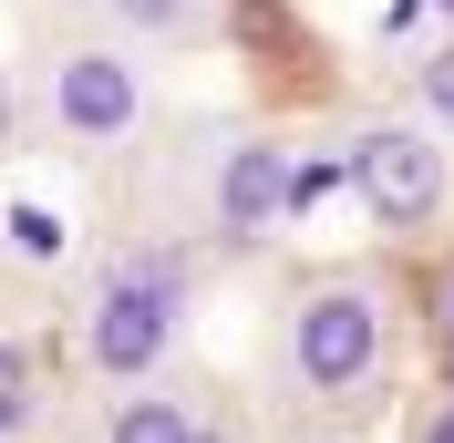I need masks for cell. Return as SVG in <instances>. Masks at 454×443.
I'll list each match as a JSON object with an SVG mask.
<instances>
[{
  "instance_id": "obj_1",
  "label": "cell",
  "mask_w": 454,
  "mask_h": 443,
  "mask_svg": "<svg viewBox=\"0 0 454 443\" xmlns=\"http://www.w3.org/2000/svg\"><path fill=\"white\" fill-rule=\"evenodd\" d=\"M403 371V299L372 268H310L269 309V392L300 423H372Z\"/></svg>"
},
{
  "instance_id": "obj_2",
  "label": "cell",
  "mask_w": 454,
  "mask_h": 443,
  "mask_svg": "<svg viewBox=\"0 0 454 443\" xmlns=\"http://www.w3.org/2000/svg\"><path fill=\"white\" fill-rule=\"evenodd\" d=\"M176 340H186V268L155 248H124L93 268L83 289V371L104 392H135V382H166Z\"/></svg>"
},
{
  "instance_id": "obj_3",
  "label": "cell",
  "mask_w": 454,
  "mask_h": 443,
  "mask_svg": "<svg viewBox=\"0 0 454 443\" xmlns=\"http://www.w3.org/2000/svg\"><path fill=\"white\" fill-rule=\"evenodd\" d=\"M31 104H42V135L73 144V155H124L145 135V52L114 42V31H62L52 52L31 62Z\"/></svg>"
},
{
  "instance_id": "obj_4",
  "label": "cell",
  "mask_w": 454,
  "mask_h": 443,
  "mask_svg": "<svg viewBox=\"0 0 454 443\" xmlns=\"http://www.w3.org/2000/svg\"><path fill=\"white\" fill-rule=\"evenodd\" d=\"M351 196L393 248H413L454 217V144L424 113H372V124H351Z\"/></svg>"
},
{
  "instance_id": "obj_5",
  "label": "cell",
  "mask_w": 454,
  "mask_h": 443,
  "mask_svg": "<svg viewBox=\"0 0 454 443\" xmlns=\"http://www.w3.org/2000/svg\"><path fill=\"white\" fill-rule=\"evenodd\" d=\"M300 217V166H289L279 135H227L207 155V186H197V227L217 258H258L279 227Z\"/></svg>"
},
{
  "instance_id": "obj_6",
  "label": "cell",
  "mask_w": 454,
  "mask_h": 443,
  "mask_svg": "<svg viewBox=\"0 0 454 443\" xmlns=\"http://www.w3.org/2000/svg\"><path fill=\"white\" fill-rule=\"evenodd\" d=\"M197 423L207 413L176 382H135V392H104V433H93V443H186Z\"/></svg>"
},
{
  "instance_id": "obj_7",
  "label": "cell",
  "mask_w": 454,
  "mask_h": 443,
  "mask_svg": "<svg viewBox=\"0 0 454 443\" xmlns=\"http://www.w3.org/2000/svg\"><path fill=\"white\" fill-rule=\"evenodd\" d=\"M93 21L114 42H135V52H166V42H197L217 21V0H93Z\"/></svg>"
},
{
  "instance_id": "obj_8",
  "label": "cell",
  "mask_w": 454,
  "mask_h": 443,
  "mask_svg": "<svg viewBox=\"0 0 454 443\" xmlns=\"http://www.w3.org/2000/svg\"><path fill=\"white\" fill-rule=\"evenodd\" d=\"M31 413H42V371H31V351L11 330H0V443H21Z\"/></svg>"
},
{
  "instance_id": "obj_9",
  "label": "cell",
  "mask_w": 454,
  "mask_h": 443,
  "mask_svg": "<svg viewBox=\"0 0 454 443\" xmlns=\"http://www.w3.org/2000/svg\"><path fill=\"white\" fill-rule=\"evenodd\" d=\"M413 113H424L434 135H454V31L434 52H413Z\"/></svg>"
},
{
  "instance_id": "obj_10",
  "label": "cell",
  "mask_w": 454,
  "mask_h": 443,
  "mask_svg": "<svg viewBox=\"0 0 454 443\" xmlns=\"http://www.w3.org/2000/svg\"><path fill=\"white\" fill-rule=\"evenodd\" d=\"M413 443H454V402H424L413 413Z\"/></svg>"
},
{
  "instance_id": "obj_11",
  "label": "cell",
  "mask_w": 454,
  "mask_h": 443,
  "mask_svg": "<svg viewBox=\"0 0 454 443\" xmlns=\"http://www.w3.org/2000/svg\"><path fill=\"white\" fill-rule=\"evenodd\" d=\"M186 443H248V423H227V413H207V423H197V433H186Z\"/></svg>"
},
{
  "instance_id": "obj_12",
  "label": "cell",
  "mask_w": 454,
  "mask_h": 443,
  "mask_svg": "<svg viewBox=\"0 0 454 443\" xmlns=\"http://www.w3.org/2000/svg\"><path fill=\"white\" fill-rule=\"evenodd\" d=\"M444 371H454V289H444Z\"/></svg>"
},
{
  "instance_id": "obj_13",
  "label": "cell",
  "mask_w": 454,
  "mask_h": 443,
  "mask_svg": "<svg viewBox=\"0 0 454 443\" xmlns=\"http://www.w3.org/2000/svg\"><path fill=\"white\" fill-rule=\"evenodd\" d=\"M434 21H444V31H454V0H434Z\"/></svg>"
},
{
  "instance_id": "obj_14",
  "label": "cell",
  "mask_w": 454,
  "mask_h": 443,
  "mask_svg": "<svg viewBox=\"0 0 454 443\" xmlns=\"http://www.w3.org/2000/svg\"><path fill=\"white\" fill-rule=\"evenodd\" d=\"M0 135H11V93H0Z\"/></svg>"
}]
</instances>
